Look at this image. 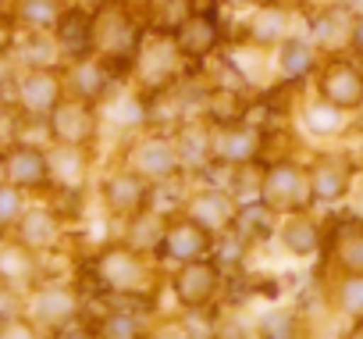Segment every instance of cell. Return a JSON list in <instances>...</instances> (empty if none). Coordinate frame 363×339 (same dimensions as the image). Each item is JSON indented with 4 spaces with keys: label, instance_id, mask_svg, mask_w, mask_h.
Here are the masks:
<instances>
[{
    "label": "cell",
    "instance_id": "obj_1",
    "mask_svg": "<svg viewBox=\"0 0 363 339\" xmlns=\"http://www.w3.org/2000/svg\"><path fill=\"white\" fill-rule=\"evenodd\" d=\"M225 279H228V271L211 254L164 268V286L171 289L174 303L186 314L189 311H207L211 303H218V296L225 293Z\"/></svg>",
    "mask_w": 363,
    "mask_h": 339
},
{
    "label": "cell",
    "instance_id": "obj_2",
    "mask_svg": "<svg viewBox=\"0 0 363 339\" xmlns=\"http://www.w3.org/2000/svg\"><path fill=\"white\" fill-rule=\"evenodd\" d=\"M121 164H128L132 172L143 176L150 186L189 179L186 168H182V161H178L171 132H160V129H143L139 136L125 139L121 143Z\"/></svg>",
    "mask_w": 363,
    "mask_h": 339
},
{
    "label": "cell",
    "instance_id": "obj_3",
    "mask_svg": "<svg viewBox=\"0 0 363 339\" xmlns=\"http://www.w3.org/2000/svg\"><path fill=\"white\" fill-rule=\"evenodd\" d=\"M186 75H189V65L182 61V54L174 50V40L164 36V33H150L146 29V36H143V43H139L135 58H132L128 82L139 93H160V90L178 86Z\"/></svg>",
    "mask_w": 363,
    "mask_h": 339
},
{
    "label": "cell",
    "instance_id": "obj_4",
    "mask_svg": "<svg viewBox=\"0 0 363 339\" xmlns=\"http://www.w3.org/2000/svg\"><path fill=\"white\" fill-rule=\"evenodd\" d=\"M61 97V68H11V107L22 122H47Z\"/></svg>",
    "mask_w": 363,
    "mask_h": 339
},
{
    "label": "cell",
    "instance_id": "obj_5",
    "mask_svg": "<svg viewBox=\"0 0 363 339\" xmlns=\"http://www.w3.org/2000/svg\"><path fill=\"white\" fill-rule=\"evenodd\" d=\"M8 236L22 243L26 250H33L36 257H50L68 240V218L57 211L54 200H36V204H26V211L18 215Z\"/></svg>",
    "mask_w": 363,
    "mask_h": 339
},
{
    "label": "cell",
    "instance_id": "obj_6",
    "mask_svg": "<svg viewBox=\"0 0 363 339\" xmlns=\"http://www.w3.org/2000/svg\"><path fill=\"white\" fill-rule=\"evenodd\" d=\"M171 40H174V50L182 54V61H186V65H196V68L211 65V58L221 47H228L225 11L221 8L218 11H193L186 22L171 33Z\"/></svg>",
    "mask_w": 363,
    "mask_h": 339
},
{
    "label": "cell",
    "instance_id": "obj_7",
    "mask_svg": "<svg viewBox=\"0 0 363 339\" xmlns=\"http://www.w3.org/2000/svg\"><path fill=\"white\" fill-rule=\"evenodd\" d=\"M47 125V143H68V146H86L96 150L100 143V111L96 104L75 100V97H61V104L50 111Z\"/></svg>",
    "mask_w": 363,
    "mask_h": 339
},
{
    "label": "cell",
    "instance_id": "obj_8",
    "mask_svg": "<svg viewBox=\"0 0 363 339\" xmlns=\"http://www.w3.org/2000/svg\"><path fill=\"white\" fill-rule=\"evenodd\" d=\"M96 193H100L104 211H107L111 218H118V222L139 215V211L150 208V200H153V186H150L143 176H135L128 164H118L114 172H104L100 183H96Z\"/></svg>",
    "mask_w": 363,
    "mask_h": 339
},
{
    "label": "cell",
    "instance_id": "obj_9",
    "mask_svg": "<svg viewBox=\"0 0 363 339\" xmlns=\"http://www.w3.org/2000/svg\"><path fill=\"white\" fill-rule=\"evenodd\" d=\"M235 197L225 190V183H214V179H200V186L189 179V193H186V204H182V215L193 218L196 225H203L211 236L232 229L235 222Z\"/></svg>",
    "mask_w": 363,
    "mask_h": 339
},
{
    "label": "cell",
    "instance_id": "obj_10",
    "mask_svg": "<svg viewBox=\"0 0 363 339\" xmlns=\"http://www.w3.org/2000/svg\"><path fill=\"white\" fill-rule=\"evenodd\" d=\"M4 179L18 186L22 193H50V161H47V143L33 139H15L4 150Z\"/></svg>",
    "mask_w": 363,
    "mask_h": 339
},
{
    "label": "cell",
    "instance_id": "obj_11",
    "mask_svg": "<svg viewBox=\"0 0 363 339\" xmlns=\"http://www.w3.org/2000/svg\"><path fill=\"white\" fill-rule=\"evenodd\" d=\"M211 247H214V236L203 225H196L186 215H174L164 225V236L153 250V261L160 268H171V264H182V261H193V257H207Z\"/></svg>",
    "mask_w": 363,
    "mask_h": 339
},
{
    "label": "cell",
    "instance_id": "obj_12",
    "mask_svg": "<svg viewBox=\"0 0 363 339\" xmlns=\"http://www.w3.org/2000/svg\"><path fill=\"white\" fill-rule=\"evenodd\" d=\"M93 154L86 146H68V143H47V161H50V197H82L93 176Z\"/></svg>",
    "mask_w": 363,
    "mask_h": 339
},
{
    "label": "cell",
    "instance_id": "obj_13",
    "mask_svg": "<svg viewBox=\"0 0 363 339\" xmlns=\"http://www.w3.org/2000/svg\"><path fill=\"white\" fill-rule=\"evenodd\" d=\"M50 36H54L65 61H79V58L96 54V11L68 0L54 22V29H50Z\"/></svg>",
    "mask_w": 363,
    "mask_h": 339
},
{
    "label": "cell",
    "instance_id": "obj_14",
    "mask_svg": "<svg viewBox=\"0 0 363 339\" xmlns=\"http://www.w3.org/2000/svg\"><path fill=\"white\" fill-rule=\"evenodd\" d=\"M61 82H65V93H68V97L86 100V104H96V107L121 86V79H118L96 54L79 58V61H65V65H61Z\"/></svg>",
    "mask_w": 363,
    "mask_h": 339
},
{
    "label": "cell",
    "instance_id": "obj_15",
    "mask_svg": "<svg viewBox=\"0 0 363 339\" xmlns=\"http://www.w3.org/2000/svg\"><path fill=\"white\" fill-rule=\"evenodd\" d=\"M310 200V183L296 164H271L267 172H260V204L274 211H299Z\"/></svg>",
    "mask_w": 363,
    "mask_h": 339
},
{
    "label": "cell",
    "instance_id": "obj_16",
    "mask_svg": "<svg viewBox=\"0 0 363 339\" xmlns=\"http://www.w3.org/2000/svg\"><path fill=\"white\" fill-rule=\"evenodd\" d=\"M171 139H174L178 161H182L189 179H196V176H203V172L214 168V125L207 118H193V122L174 125Z\"/></svg>",
    "mask_w": 363,
    "mask_h": 339
},
{
    "label": "cell",
    "instance_id": "obj_17",
    "mask_svg": "<svg viewBox=\"0 0 363 339\" xmlns=\"http://www.w3.org/2000/svg\"><path fill=\"white\" fill-rule=\"evenodd\" d=\"M264 132L253 122H235L214 129V168H242L260 157Z\"/></svg>",
    "mask_w": 363,
    "mask_h": 339
},
{
    "label": "cell",
    "instance_id": "obj_18",
    "mask_svg": "<svg viewBox=\"0 0 363 339\" xmlns=\"http://www.w3.org/2000/svg\"><path fill=\"white\" fill-rule=\"evenodd\" d=\"M289 36V11L274 0H260L253 4L242 18V43L246 47H257V50H267V47H278L281 40Z\"/></svg>",
    "mask_w": 363,
    "mask_h": 339
},
{
    "label": "cell",
    "instance_id": "obj_19",
    "mask_svg": "<svg viewBox=\"0 0 363 339\" xmlns=\"http://www.w3.org/2000/svg\"><path fill=\"white\" fill-rule=\"evenodd\" d=\"M4 61H11V68H61L65 58L54 43L50 33H29V29H18Z\"/></svg>",
    "mask_w": 363,
    "mask_h": 339
},
{
    "label": "cell",
    "instance_id": "obj_20",
    "mask_svg": "<svg viewBox=\"0 0 363 339\" xmlns=\"http://www.w3.org/2000/svg\"><path fill=\"white\" fill-rule=\"evenodd\" d=\"M320 97L335 107H356L363 100V75L349 61H328L320 75Z\"/></svg>",
    "mask_w": 363,
    "mask_h": 339
},
{
    "label": "cell",
    "instance_id": "obj_21",
    "mask_svg": "<svg viewBox=\"0 0 363 339\" xmlns=\"http://www.w3.org/2000/svg\"><path fill=\"white\" fill-rule=\"evenodd\" d=\"M274 68L281 75V82H303L313 68H317V50L310 40L299 36H285L274 47Z\"/></svg>",
    "mask_w": 363,
    "mask_h": 339
},
{
    "label": "cell",
    "instance_id": "obj_22",
    "mask_svg": "<svg viewBox=\"0 0 363 339\" xmlns=\"http://www.w3.org/2000/svg\"><path fill=\"white\" fill-rule=\"evenodd\" d=\"M164 225H167V215H160L157 208H143L139 215H132V218L121 222V229H125L121 232V243L153 257V250H157V243L164 236Z\"/></svg>",
    "mask_w": 363,
    "mask_h": 339
},
{
    "label": "cell",
    "instance_id": "obj_23",
    "mask_svg": "<svg viewBox=\"0 0 363 339\" xmlns=\"http://www.w3.org/2000/svg\"><path fill=\"white\" fill-rule=\"evenodd\" d=\"M65 4L68 0H11V22H15V29L50 33Z\"/></svg>",
    "mask_w": 363,
    "mask_h": 339
},
{
    "label": "cell",
    "instance_id": "obj_24",
    "mask_svg": "<svg viewBox=\"0 0 363 339\" xmlns=\"http://www.w3.org/2000/svg\"><path fill=\"white\" fill-rule=\"evenodd\" d=\"M8 332H33L26 325V293L0 282V335Z\"/></svg>",
    "mask_w": 363,
    "mask_h": 339
},
{
    "label": "cell",
    "instance_id": "obj_25",
    "mask_svg": "<svg viewBox=\"0 0 363 339\" xmlns=\"http://www.w3.org/2000/svg\"><path fill=\"white\" fill-rule=\"evenodd\" d=\"M278 236H281V243H285L296 257H303V254H310V250L317 247V232H313V225H310L299 211H289V215H285Z\"/></svg>",
    "mask_w": 363,
    "mask_h": 339
},
{
    "label": "cell",
    "instance_id": "obj_26",
    "mask_svg": "<svg viewBox=\"0 0 363 339\" xmlns=\"http://www.w3.org/2000/svg\"><path fill=\"white\" fill-rule=\"evenodd\" d=\"M26 204H29V193H22V190L11 186L8 179L0 183V236L11 232V225L18 222V215L26 211Z\"/></svg>",
    "mask_w": 363,
    "mask_h": 339
},
{
    "label": "cell",
    "instance_id": "obj_27",
    "mask_svg": "<svg viewBox=\"0 0 363 339\" xmlns=\"http://www.w3.org/2000/svg\"><path fill=\"white\" fill-rule=\"evenodd\" d=\"M260 332L264 335H289V332H296V325H292V314H264L260 318Z\"/></svg>",
    "mask_w": 363,
    "mask_h": 339
},
{
    "label": "cell",
    "instance_id": "obj_28",
    "mask_svg": "<svg viewBox=\"0 0 363 339\" xmlns=\"http://www.w3.org/2000/svg\"><path fill=\"white\" fill-rule=\"evenodd\" d=\"M218 4H221V11H250L260 0H218Z\"/></svg>",
    "mask_w": 363,
    "mask_h": 339
},
{
    "label": "cell",
    "instance_id": "obj_29",
    "mask_svg": "<svg viewBox=\"0 0 363 339\" xmlns=\"http://www.w3.org/2000/svg\"><path fill=\"white\" fill-rule=\"evenodd\" d=\"M75 4H82V8H93V11H96V8L111 4V0H75Z\"/></svg>",
    "mask_w": 363,
    "mask_h": 339
},
{
    "label": "cell",
    "instance_id": "obj_30",
    "mask_svg": "<svg viewBox=\"0 0 363 339\" xmlns=\"http://www.w3.org/2000/svg\"><path fill=\"white\" fill-rule=\"evenodd\" d=\"M128 4H135V8H146V4H150V0H128Z\"/></svg>",
    "mask_w": 363,
    "mask_h": 339
},
{
    "label": "cell",
    "instance_id": "obj_31",
    "mask_svg": "<svg viewBox=\"0 0 363 339\" xmlns=\"http://www.w3.org/2000/svg\"><path fill=\"white\" fill-rule=\"evenodd\" d=\"M0 183H4V154H0Z\"/></svg>",
    "mask_w": 363,
    "mask_h": 339
}]
</instances>
